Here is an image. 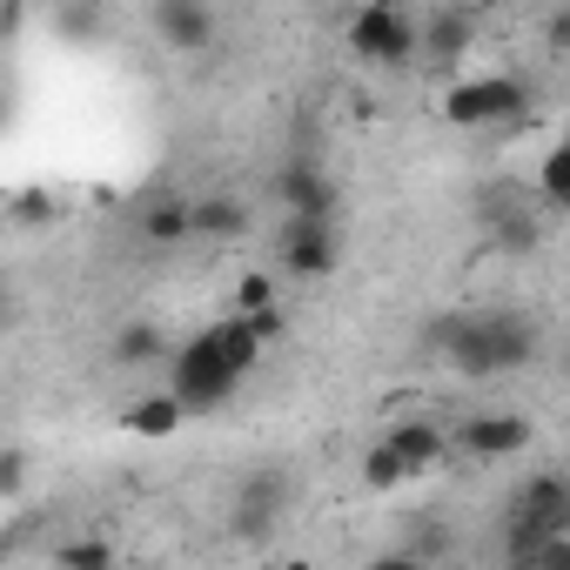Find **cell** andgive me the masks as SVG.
<instances>
[{"mask_svg":"<svg viewBox=\"0 0 570 570\" xmlns=\"http://www.w3.org/2000/svg\"><path fill=\"white\" fill-rule=\"evenodd\" d=\"M483 228L503 255H537L543 248V222H537V202H523L517 188H497L483 202Z\"/></svg>","mask_w":570,"mask_h":570,"instance_id":"cell-12","label":"cell"},{"mask_svg":"<svg viewBox=\"0 0 570 570\" xmlns=\"http://www.w3.org/2000/svg\"><path fill=\"white\" fill-rule=\"evenodd\" d=\"M275 303V268H242L235 275V316H268Z\"/></svg>","mask_w":570,"mask_h":570,"instance_id":"cell-20","label":"cell"},{"mask_svg":"<svg viewBox=\"0 0 570 570\" xmlns=\"http://www.w3.org/2000/svg\"><path fill=\"white\" fill-rule=\"evenodd\" d=\"M21 21H28V14H21L14 0H8V8H0V41H14V35H21Z\"/></svg>","mask_w":570,"mask_h":570,"instance_id":"cell-30","label":"cell"},{"mask_svg":"<svg viewBox=\"0 0 570 570\" xmlns=\"http://www.w3.org/2000/svg\"><path fill=\"white\" fill-rule=\"evenodd\" d=\"M350 55L356 61H370V68H416V55H423V21L416 14H403V8H390V0H376V8H356L350 14Z\"/></svg>","mask_w":570,"mask_h":570,"instance_id":"cell-3","label":"cell"},{"mask_svg":"<svg viewBox=\"0 0 570 570\" xmlns=\"http://www.w3.org/2000/svg\"><path fill=\"white\" fill-rule=\"evenodd\" d=\"M108 570H121V563H108Z\"/></svg>","mask_w":570,"mask_h":570,"instance_id":"cell-34","label":"cell"},{"mask_svg":"<svg viewBox=\"0 0 570 570\" xmlns=\"http://www.w3.org/2000/svg\"><path fill=\"white\" fill-rule=\"evenodd\" d=\"M208 336H215V350H222V356H228V363H235L242 376H255V363H262V350H268V343H262V336H255V330H248L242 316H222V323H215Z\"/></svg>","mask_w":570,"mask_h":570,"instance_id":"cell-18","label":"cell"},{"mask_svg":"<svg viewBox=\"0 0 570 570\" xmlns=\"http://www.w3.org/2000/svg\"><path fill=\"white\" fill-rule=\"evenodd\" d=\"M55 35L61 41H101L108 35V8H55Z\"/></svg>","mask_w":570,"mask_h":570,"instance_id":"cell-23","label":"cell"},{"mask_svg":"<svg viewBox=\"0 0 570 570\" xmlns=\"http://www.w3.org/2000/svg\"><path fill=\"white\" fill-rule=\"evenodd\" d=\"M268 202L282 208V222H289V215H336L343 208L336 175L323 168V155H282L268 168Z\"/></svg>","mask_w":570,"mask_h":570,"instance_id":"cell-7","label":"cell"},{"mask_svg":"<svg viewBox=\"0 0 570 570\" xmlns=\"http://www.w3.org/2000/svg\"><path fill=\"white\" fill-rule=\"evenodd\" d=\"M403 550H410V557H423V563H436V557L450 550V523H416V530L403 537Z\"/></svg>","mask_w":570,"mask_h":570,"instance_id":"cell-24","label":"cell"},{"mask_svg":"<svg viewBox=\"0 0 570 570\" xmlns=\"http://www.w3.org/2000/svg\"><path fill=\"white\" fill-rule=\"evenodd\" d=\"M21 490H28V450L8 443L0 450V497H21Z\"/></svg>","mask_w":570,"mask_h":570,"instance_id":"cell-25","label":"cell"},{"mask_svg":"<svg viewBox=\"0 0 570 570\" xmlns=\"http://www.w3.org/2000/svg\"><path fill=\"white\" fill-rule=\"evenodd\" d=\"M537 202L570 215V141H550V155L537 161Z\"/></svg>","mask_w":570,"mask_h":570,"instance_id":"cell-19","label":"cell"},{"mask_svg":"<svg viewBox=\"0 0 570 570\" xmlns=\"http://www.w3.org/2000/svg\"><path fill=\"white\" fill-rule=\"evenodd\" d=\"M242 323H248L262 343H275V336H282V309H268V316H242Z\"/></svg>","mask_w":570,"mask_h":570,"instance_id":"cell-29","label":"cell"},{"mask_svg":"<svg viewBox=\"0 0 570 570\" xmlns=\"http://www.w3.org/2000/svg\"><path fill=\"white\" fill-rule=\"evenodd\" d=\"M242 383H248V376L215 350V336H208V330H202V336H188V343L175 350V363H168V396H175L188 416H215V410H228Z\"/></svg>","mask_w":570,"mask_h":570,"instance_id":"cell-2","label":"cell"},{"mask_svg":"<svg viewBox=\"0 0 570 570\" xmlns=\"http://www.w3.org/2000/svg\"><path fill=\"white\" fill-rule=\"evenodd\" d=\"M530 108V88L517 75H470L443 95V121L450 128H503Z\"/></svg>","mask_w":570,"mask_h":570,"instance_id":"cell-6","label":"cell"},{"mask_svg":"<svg viewBox=\"0 0 570 570\" xmlns=\"http://www.w3.org/2000/svg\"><path fill=\"white\" fill-rule=\"evenodd\" d=\"M41 208H48V195H41V188H35V195H21V222H48Z\"/></svg>","mask_w":570,"mask_h":570,"instance_id":"cell-31","label":"cell"},{"mask_svg":"<svg viewBox=\"0 0 570 570\" xmlns=\"http://www.w3.org/2000/svg\"><path fill=\"white\" fill-rule=\"evenodd\" d=\"M148 28H155L161 48H175V55H208V48L222 41V28H215V14L202 8V0H155V8H148Z\"/></svg>","mask_w":570,"mask_h":570,"instance_id":"cell-10","label":"cell"},{"mask_svg":"<svg viewBox=\"0 0 570 570\" xmlns=\"http://www.w3.org/2000/svg\"><path fill=\"white\" fill-rule=\"evenodd\" d=\"M450 436H456V430H443V423H430V416H410V423H390V430H383V443L410 463V476H430V470L443 463Z\"/></svg>","mask_w":570,"mask_h":570,"instance_id":"cell-13","label":"cell"},{"mask_svg":"<svg viewBox=\"0 0 570 570\" xmlns=\"http://www.w3.org/2000/svg\"><path fill=\"white\" fill-rule=\"evenodd\" d=\"M530 436H537V423H530L523 410H476V416L456 430V443H463L476 463H503V456H523V450H530Z\"/></svg>","mask_w":570,"mask_h":570,"instance_id":"cell-8","label":"cell"},{"mask_svg":"<svg viewBox=\"0 0 570 570\" xmlns=\"http://www.w3.org/2000/svg\"><path fill=\"white\" fill-rule=\"evenodd\" d=\"M275 570H316V563H309V557H282Z\"/></svg>","mask_w":570,"mask_h":570,"instance_id":"cell-32","label":"cell"},{"mask_svg":"<svg viewBox=\"0 0 570 570\" xmlns=\"http://www.w3.org/2000/svg\"><path fill=\"white\" fill-rule=\"evenodd\" d=\"M510 517L543 530V537H570V476L563 470H537L523 476V490L510 497Z\"/></svg>","mask_w":570,"mask_h":570,"instance_id":"cell-9","label":"cell"},{"mask_svg":"<svg viewBox=\"0 0 570 570\" xmlns=\"http://www.w3.org/2000/svg\"><path fill=\"white\" fill-rule=\"evenodd\" d=\"M470 48H476V14L470 8H430L423 14V55H416V68L450 75Z\"/></svg>","mask_w":570,"mask_h":570,"instance_id":"cell-11","label":"cell"},{"mask_svg":"<svg viewBox=\"0 0 570 570\" xmlns=\"http://www.w3.org/2000/svg\"><path fill=\"white\" fill-rule=\"evenodd\" d=\"M343 262V235H336V215H289L275 235V275L289 282H330Z\"/></svg>","mask_w":570,"mask_h":570,"instance_id":"cell-4","label":"cell"},{"mask_svg":"<svg viewBox=\"0 0 570 570\" xmlns=\"http://www.w3.org/2000/svg\"><path fill=\"white\" fill-rule=\"evenodd\" d=\"M141 235H148L155 248L188 242V235H195V202H181V195H155V202L141 208Z\"/></svg>","mask_w":570,"mask_h":570,"instance_id":"cell-16","label":"cell"},{"mask_svg":"<svg viewBox=\"0 0 570 570\" xmlns=\"http://www.w3.org/2000/svg\"><path fill=\"white\" fill-rule=\"evenodd\" d=\"M181 403L168 396V390H155V396H141V403H128V416H121V430H135V436H148V443H168L175 430H181Z\"/></svg>","mask_w":570,"mask_h":570,"instance_id":"cell-17","label":"cell"},{"mask_svg":"<svg viewBox=\"0 0 570 570\" xmlns=\"http://www.w3.org/2000/svg\"><path fill=\"white\" fill-rule=\"evenodd\" d=\"M563 370H570V350H563Z\"/></svg>","mask_w":570,"mask_h":570,"instance_id":"cell-33","label":"cell"},{"mask_svg":"<svg viewBox=\"0 0 570 570\" xmlns=\"http://www.w3.org/2000/svg\"><path fill=\"white\" fill-rule=\"evenodd\" d=\"M175 350H181V343H168V330H161V323H148V316L121 323V330H115V343H108V356H115L121 370H161V363H175Z\"/></svg>","mask_w":570,"mask_h":570,"instance_id":"cell-14","label":"cell"},{"mask_svg":"<svg viewBox=\"0 0 570 570\" xmlns=\"http://www.w3.org/2000/svg\"><path fill=\"white\" fill-rule=\"evenodd\" d=\"M370 570H430V563H423V557H410V550L396 543V550H383V557H370Z\"/></svg>","mask_w":570,"mask_h":570,"instance_id":"cell-27","label":"cell"},{"mask_svg":"<svg viewBox=\"0 0 570 570\" xmlns=\"http://www.w3.org/2000/svg\"><path fill=\"white\" fill-rule=\"evenodd\" d=\"M537 570H570V537H550L543 557H537Z\"/></svg>","mask_w":570,"mask_h":570,"instance_id":"cell-28","label":"cell"},{"mask_svg":"<svg viewBox=\"0 0 570 570\" xmlns=\"http://www.w3.org/2000/svg\"><path fill=\"white\" fill-rule=\"evenodd\" d=\"M115 563V537H68L55 550V570H108Z\"/></svg>","mask_w":570,"mask_h":570,"instance_id":"cell-22","label":"cell"},{"mask_svg":"<svg viewBox=\"0 0 570 570\" xmlns=\"http://www.w3.org/2000/svg\"><path fill=\"white\" fill-rule=\"evenodd\" d=\"M248 228H255V215H248L242 195H202V202H195V235H208V242H242Z\"/></svg>","mask_w":570,"mask_h":570,"instance_id":"cell-15","label":"cell"},{"mask_svg":"<svg viewBox=\"0 0 570 570\" xmlns=\"http://www.w3.org/2000/svg\"><path fill=\"white\" fill-rule=\"evenodd\" d=\"M543 48H550V55H570V8L543 21Z\"/></svg>","mask_w":570,"mask_h":570,"instance_id":"cell-26","label":"cell"},{"mask_svg":"<svg viewBox=\"0 0 570 570\" xmlns=\"http://www.w3.org/2000/svg\"><path fill=\"white\" fill-rule=\"evenodd\" d=\"M289 497H296V483L282 470H248L228 497V537L235 543H268L282 530V517H289Z\"/></svg>","mask_w":570,"mask_h":570,"instance_id":"cell-5","label":"cell"},{"mask_svg":"<svg viewBox=\"0 0 570 570\" xmlns=\"http://www.w3.org/2000/svg\"><path fill=\"white\" fill-rule=\"evenodd\" d=\"M363 483H370V490H403V483H416V476H410V463L376 436V443L363 450Z\"/></svg>","mask_w":570,"mask_h":570,"instance_id":"cell-21","label":"cell"},{"mask_svg":"<svg viewBox=\"0 0 570 570\" xmlns=\"http://www.w3.org/2000/svg\"><path fill=\"white\" fill-rule=\"evenodd\" d=\"M423 343L470 383H490V376H510L523 363H537L543 350V330L537 316L523 309H456V316H436L423 330Z\"/></svg>","mask_w":570,"mask_h":570,"instance_id":"cell-1","label":"cell"}]
</instances>
